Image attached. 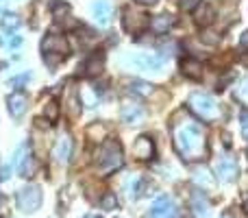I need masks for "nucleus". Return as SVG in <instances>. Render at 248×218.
Here are the masks:
<instances>
[{"mask_svg":"<svg viewBox=\"0 0 248 218\" xmlns=\"http://www.w3.org/2000/svg\"><path fill=\"white\" fill-rule=\"evenodd\" d=\"M172 142L174 149L185 162H198V159L207 157V135L196 122L192 120H183V122L172 127Z\"/></svg>","mask_w":248,"mask_h":218,"instance_id":"1","label":"nucleus"},{"mask_svg":"<svg viewBox=\"0 0 248 218\" xmlns=\"http://www.w3.org/2000/svg\"><path fill=\"white\" fill-rule=\"evenodd\" d=\"M94 164L103 177L120 170L122 164H124V153H122L120 142L113 140V137H107V140L100 142L96 153H94Z\"/></svg>","mask_w":248,"mask_h":218,"instance_id":"2","label":"nucleus"},{"mask_svg":"<svg viewBox=\"0 0 248 218\" xmlns=\"http://www.w3.org/2000/svg\"><path fill=\"white\" fill-rule=\"evenodd\" d=\"M187 107L192 109V114L196 118H201L202 122H216V120L222 116L220 111V105L216 103L214 96L202 94V92H194L192 96L187 99Z\"/></svg>","mask_w":248,"mask_h":218,"instance_id":"3","label":"nucleus"},{"mask_svg":"<svg viewBox=\"0 0 248 218\" xmlns=\"http://www.w3.org/2000/svg\"><path fill=\"white\" fill-rule=\"evenodd\" d=\"M42 55L48 64H55V61H63L65 57L70 55V44L63 35L57 33H48L46 37L42 39Z\"/></svg>","mask_w":248,"mask_h":218,"instance_id":"4","label":"nucleus"},{"mask_svg":"<svg viewBox=\"0 0 248 218\" xmlns=\"http://www.w3.org/2000/svg\"><path fill=\"white\" fill-rule=\"evenodd\" d=\"M16 201H17V207H20L24 214H33V212H37L39 205H42V190L35 184L24 185L22 190H17Z\"/></svg>","mask_w":248,"mask_h":218,"instance_id":"5","label":"nucleus"},{"mask_svg":"<svg viewBox=\"0 0 248 218\" xmlns=\"http://www.w3.org/2000/svg\"><path fill=\"white\" fill-rule=\"evenodd\" d=\"M122 26L126 33L131 35H141L148 29V16L135 7H126L122 11Z\"/></svg>","mask_w":248,"mask_h":218,"instance_id":"6","label":"nucleus"},{"mask_svg":"<svg viewBox=\"0 0 248 218\" xmlns=\"http://www.w3.org/2000/svg\"><path fill=\"white\" fill-rule=\"evenodd\" d=\"M124 64L133 66V68L141 70V72H159L163 68V59L153 52H135V55L126 57Z\"/></svg>","mask_w":248,"mask_h":218,"instance_id":"7","label":"nucleus"},{"mask_svg":"<svg viewBox=\"0 0 248 218\" xmlns=\"http://www.w3.org/2000/svg\"><path fill=\"white\" fill-rule=\"evenodd\" d=\"M13 166L17 168V172H20L22 177H33L35 159H33V153H31V149L26 144L17 146L16 155H13Z\"/></svg>","mask_w":248,"mask_h":218,"instance_id":"8","label":"nucleus"},{"mask_svg":"<svg viewBox=\"0 0 248 218\" xmlns=\"http://www.w3.org/2000/svg\"><path fill=\"white\" fill-rule=\"evenodd\" d=\"M72 135H70L68 131H63L59 137H57L55 142V149H52V157H55L57 164H61V166H65V164L70 162V157H72Z\"/></svg>","mask_w":248,"mask_h":218,"instance_id":"9","label":"nucleus"},{"mask_svg":"<svg viewBox=\"0 0 248 218\" xmlns=\"http://www.w3.org/2000/svg\"><path fill=\"white\" fill-rule=\"evenodd\" d=\"M150 218H176V205L170 197H159L150 207Z\"/></svg>","mask_w":248,"mask_h":218,"instance_id":"10","label":"nucleus"},{"mask_svg":"<svg viewBox=\"0 0 248 218\" xmlns=\"http://www.w3.org/2000/svg\"><path fill=\"white\" fill-rule=\"evenodd\" d=\"M7 109L13 118H22L26 114V109H29V99H26L24 92H20V90L11 92L7 96Z\"/></svg>","mask_w":248,"mask_h":218,"instance_id":"11","label":"nucleus"},{"mask_svg":"<svg viewBox=\"0 0 248 218\" xmlns=\"http://www.w3.org/2000/svg\"><path fill=\"white\" fill-rule=\"evenodd\" d=\"M189 210H192V214L196 218H209L211 203H209V199L205 197V192H202V190L192 192V197H189Z\"/></svg>","mask_w":248,"mask_h":218,"instance_id":"12","label":"nucleus"},{"mask_svg":"<svg viewBox=\"0 0 248 218\" xmlns=\"http://www.w3.org/2000/svg\"><path fill=\"white\" fill-rule=\"evenodd\" d=\"M133 157H137L140 162H148L155 157V142L150 135H140L133 144Z\"/></svg>","mask_w":248,"mask_h":218,"instance_id":"13","label":"nucleus"},{"mask_svg":"<svg viewBox=\"0 0 248 218\" xmlns=\"http://www.w3.org/2000/svg\"><path fill=\"white\" fill-rule=\"evenodd\" d=\"M120 118L124 124H140L141 120L146 118V109L137 103H131V101H124L122 111H120Z\"/></svg>","mask_w":248,"mask_h":218,"instance_id":"14","label":"nucleus"},{"mask_svg":"<svg viewBox=\"0 0 248 218\" xmlns=\"http://www.w3.org/2000/svg\"><path fill=\"white\" fill-rule=\"evenodd\" d=\"M216 175L224 181V184H231V181L237 179V162L233 157H222L216 164Z\"/></svg>","mask_w":248,"mask_h":218,"instance_id":"15","label":"nucleus"},{"mask_svg":"<svg viewBox=\"0 0 248 218\" xmlns=\"http://www.w3.org/2000/svg\"><path fill=\"white\" fill-rule=\"evenodd\" d=\"M174 17L170 16V13H159V16H155V17H150L148 20V29L153 31V33H157V35H163V33H168V31L174 26Z\"/></svg>","mask_w":248,"mask_h":218,"instance_id":"16","label":"nucleus"},{"mask_svg":"<svg viewBox=\"0 0 248 218\" xmlns=\"http://www.w3.org/2000/svg\"><path fill=\"white\" fill-rule=\"evenodd\" d=\"M92 13H94L96 24L109 26V22H111V4H109L107 0H96V2L92 4Z\"/></svg>","mask_w":248,"mask_h":218,"instance_id":"17","label":"nucleus"},{"mask_svg":"<svg viewBox=\"0 0 248 218\" xmlns=\"http://www.w3.org/2000/svg\"><path fill=\"white\" fill-rule=\"evenodd\" d=\"M194 20H196L198 26H209L216 20V9L207 2H198L196 9H194Z\"/></svg>","mask_w":248,"mask_h":218,"instance_id":"18","label":"nucleus"},{"mask_svg":"<svg viewBox=\"0 0 248 218\" xmlns=\"http://www.w3.org/2000/svg\"><path fill=\"white\" fill-rule=\"evenodd\" d=\"M181 72H183V77L192 79V81H198V79L202 77V64L196 57H185V59L181 61Z\"/></svg>","mask_w":248,"mask_h":218,"instance_id":"19","label":"nucleus"},{"mask_svg":"<svg viewBox=\"0 0 248 218\" xmlns=\"http://www.w3.org/2000/svg\"><path fill=\"white\" fill-rule=\"evenodd\" d=\"M83 70H85L87 77H98V74L105 70V55L103 52H94V55L85 61Z\"/></svg>","mask_w":248,"mask_h":218,"instance_id":"20","label":"nucleus"},{"mask_svg":"<svg viewBox=\"0 0 248 218\" xmlns=\"http://www.w3.org/2000/svg\"><path fill=\"white\" fill-rule=\"evenodd\" d=\"M44 118H46L48 122H57V120L61 118V105L57 103V101H48V103L44 105Z\"/></svg>","mask_w":248,"mask_h":218,"instance_id":"21","label":"nucleus"},{"mask_svg":"<svg viewBox=\"0 0 248 218\" xmlns=\"http://www.w3.org/2000/svg\"><path fill=\"white\" fill-rule=\"evenodd\" d=\"M194 181L201 184V188H214V177L209 175L207 168H196L194 170Z\"/></svg>","mask_w":248,"mask_h":218,"instance_id":"22","label":"nucleus"},{"mask_svg":"<svg viewBox=\"0 0 248 218\" xmlns=\"http://www.w3.org/2000/svg\"><path fill=\"white\" fill-rule=\"evenodd\" d=\"M128 90L133 92V94H140V96H150L155 92V87L150 85V83H144V81H131L128 83Z\"/></svg>","mask_w":248,"mask_h":218,"instance_id":"23","label":"nucleus"},{"mask_svg":"<svg viewBox=\"0 0 248 218\" xmlns=\"http://www.w3.org/2000/svg\"><path fill=\"white\" fill-rule=\"evenodd\" d=\"M20 24H22V20H20V16H16V13H4L2 20H0V26H2L4 31H16Z\"/></svg>","mask_w":248,"mask_h":218,"instance_id":"24","label":"nucleus"},{"mask_svg":"<svg viewBox=\"0 0 248 218\" xmlns=\"http://www.w3.org/2000/svg\"><path fill=\"white\" fill-rule=\"evenodd\" d=\"M20 44H22V37H20V35H16V33H11V35H2V37H0V46L17 48Z\"/></svg>","mask_w":248,"mask_h":218,"instance_id":"25","label":"nucleus"},{"mask_svg":"<svg viewBox=\"0 0 248 218\" xmlns=\"http://www.w3.org/2000/svg\"><path fill=\"white\" fill-rule=\"evenodd\" d=\"M100 205H103V210H116L118 207V199L113 192H107L103 199H100Z\"/></svg>","mask_w":248,"mask_h":218,"instance_id":"26","label":"nucleus"},{"mask_svg":"<svg viewBox=\"0 0 248 218\" xmlns=\"http://www.w3.org/2000/svg\"><path fill=\"white\" fill-rule=\"evenodd\" d=\"M240 124H242V135H244V140H248V109L240 114Z\"/></svg>","mask_w":248,"mask_h":218,"instance_id":"27","label":"nucleus"},{"mask_svg":"<svg viewBox=\"0 0 248 218\" xmlns=\"http://www.w3.org/2000/svg\"><path fill=\"white\" fill-rule=\"evenodd\" d=\"M29 79H31V74H29V72H24V74H20V77L11 79V81H9V85H11V87H16V90H17V87H20L22 83H26V81H29Z\"/></svg>","mask_w":248,"mask_h":218,"instance_id":"28","label":"nucleus"},{"mask_svg":"<svg viewBox=\"0 0 248 218\" xmlns=\"http://www.w3.org/2000/svg\"><path fill=\"white\" fill-rule=\"evenodd\" d=\"M198 2H201V0H181V9H183V11H194Z\"/></svg>","mask_w":248,"mask_h":218,"instance_id":"29","label":"nucleus"},{"mask_svg":"<svg viewBox=\"0 0 248 218\" xmlns=\"http://www.w3.org/2000/svg\"><path fill=\"white\" fill-rule=\"evenodd\" d=\"M216 33H209V31H205V33H202V42L205 44H218L220 42V37H214Z\"/></svg>","mask_w":248,"mask_h":218,"instance_id":"30","label":"nucleus"},{"mask_svg":"<svg viewBox=\"0 0 248 218\" xmlns=\"http://www.w3.org/2000/svg\"><path fill=\"white\" fill-rule=\"evenodd\" d=\"M70 11V7H68V4H57V7H55V11H52V13H55V17H57V20H59V16H63V13H68Z\"/></svg>","mask_w":248,"mask_h":218,"instance_id":"31","label":"nucleus"},{"mask_svg":"<svg viewBox=\"0 0 248 218\" xmlns=\"http://www.w3.org/2000/svg\"><path fill=\"white\" fill-rule=\"evenodd\" d=\"M159 0H135V4H140V7H155Z\"/></svg>","mask_w":248,"mask_h":218,"instance_id":"32","label":"nucleus"},{"mask_svg":"<svg viewBox=\"0 0 248 218\" xmlns=\"http://www.w3.org/2000/svg\"><path fill=\"white\" fill-rule=\"evenodd\" d=\"M240 48L242 50H248V31H244V35L240 37Z\"/></svg>","mask_w":248,"mask_h":218,"instance_id":"33","label":"nucleus"},{"mask_svg":"<svg viewBox=\"0 0 248 218\" xmlns=\"http://www.w3.org/2000/svg\"><path fill=\"white\" fill-rule=\"evenodd\" d=\"M244 212H246V216H248V194L244 197Z\"/></svg>","mask_w":248,"mask_h":218,"instance_id":"34","label":"nucleus"},{"mask_svg":"<svg viewBox=\"0 0 248 218\" xmlns=\"http://www.w3.org/2000/svg\"><path fill=\"white\" fill-rule=\"evenodd\" d=\"M85 218H100V216H85Z\"/></svg>","mask_w":248,"mask_h":218,"instance_id":"35","label":"nucleus"},{"mask_svg":"<svg viewBox=\"0 0 248 218\" xmlns=\"http://www.w3.org/2000/svg\"><path fill=\"white\" fill-rule=\"evenodd\" d=\"M0 218H9V216H0Z\"/></svg>","mask_w":248,"mask_h":218,"instance_id":"36","label":"nucleus"},{"mask_svg":"<svg viewBox=\"0 0 248 218\" xmlns=\"http://www.w3.org/2000/svg\"><path fill=\"white\" fill-rule=\"evenodd\" d=\"M222 218H231V216H222Z\"/></svg>","mask_w":248,"mask_h":218,"instance_id":"37","label":"nucleus"}]
</instances>
